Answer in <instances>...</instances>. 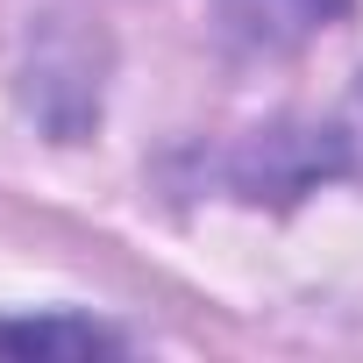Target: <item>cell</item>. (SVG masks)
I'll use <instances>...</instances> for the list:
<instances>
[{"instance_id":"cell-1","label":"cell","mask_w":363,"mask_h":363,"mask_svg":"<svg viewBox=\"0 0 363 363\" xmlns=\"http://www.w3.org/2000/svg\"><path fill=\"white\" fill-rule=\"evenodd\" d=\"M0 356H121V335L86 313H0Z\"/></svg>"},{"instance_id":"cell-2","label":"cell","mask_w":363,"mask_h":363,"mask_svg":"<svg viewBox=\"0 0 363 363\" xmlns=\"http://www.w3.org/2000/svg\"><path fill=\"white\" fill-rule=\"evenodd\" d=\"M228 15L257 43H299L306 29H320L328 15H342V0H228Z\"/></svg>"}]
</instances>
